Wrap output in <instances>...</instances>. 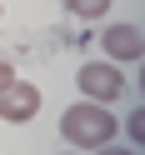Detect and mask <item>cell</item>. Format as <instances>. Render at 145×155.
I'll use <instances>...</instances> for the list:
<instances>
[{
    "label": "cell",
    "mask_w": 145,
    "mask_h": 155,
    "mask_svg": "<svg viewBox=\"0 0 145 155\" xmlns=\"http://www.w3.org/2000/svg\"><path fill=\"white\" fill-rule=\"evenodd\" d=\"M115 130H120V120L105 105H95V100H80V105H70L60 115V135L75 150H100L105 140H115Z\"/></svg>",
    "instance_id": "cell-1"
},
{
    "label": "cell",
    "mask_w": 145,
    "mask_h": 155,
    "mask_svg": "<svg viewBox=\"0 0 145 155\" xmlns=\"http://www.w3.org/2000/svg\"><path fill=\"white\" fill-rule=\"evenodd\" d=\"M75 85H80L85 100H95V105H110L115 95L125 90L120 70H115L110 60H85V65H80V75H75Z\"/></svg>",
    "instance_id": "cell-2"
},
{
    "label": "cell",
    "mask_w": 145,
    "mask_h": 155,
    "mask_svg": "<svg viewBox=\"0 0 145 155\" xmlns=\"http://www.w3.org/2000/svg\"><path fill=\"white\" fill-rule=\"evenodd\" d=\"M35 110H40V90H35L30 80H10V85H0V120L25 125V120H35Z\"/></svg>",
    "instance_id": "cell-3"
},
{
    "label": "cell",
    "mask_w": 145,
    "mask_h": 155,
    "mask_svg": "<svg viewBox=\"0 0 145 155\" xmlns=\"http://www.w3.org/2000/svg\"><path fill=\"white\" fill-rule=\"evenodd\" d=\"M100 40H105V55H110V60H120V65H135V60L145 55L140 25H110V30H105Z\"/></svg>",
    "instance_id": "cell-4"
},
{
    "label": "cell",
    "mask_w": 145,
    "mask_h": 155,
    "mask_svg": "<svg viewBox=\"0 0 145 155\" xmlns=\"http://www.w3.org/2000/svg\"><path fill=\"white\" fill-rule=\"evenodd\" d=\"M70 5V15H80V20H100L105 10H110V0H65Z\"/></svg>",
    "instance_id": "cell-5"
},
{
    "label": "cell",
    "mask_w": 145,
    "mask_h": 155,
    "mask_svg": "<svg viewBox=\"0 0 145 155\" xmlns=\"http://www.w3.org/2000/svg\"><path fill=\"white\" fill-rule=\"evenodd\" d=\"M145 110H140V105H135V110H130V120H125V125H130V145H140V135H145Z\"/></svg>",
    "instance_id": "cell-6"
},
{
    "label": "cell",
    "mask_w": 145,
    "mask_h": 155,
    "mask_svg": "<svg viewBox=\"0 0 145 155\" xmlns=\"http://www.w3.org/2000/svg\"><path fill=\"white\" fill-rule=\"evenodd\" d=\"M10 80H15V60L0 50V85H10Z\"/></svg>",
    "instance_id": "cell-7"
},
{
    "label": "cell",
    "mask_w": 145,
    "mask_h": 155,
    "mask_svg": "<svg viewBox=\"0 0 145 155\" xmlns=\"http://www.w3.org/2000/svg\"><path fill=\"white\" fill-rule=\"evenodd\" d=\"M95 155H135V150H130V145H110V140H105V145H100Z\"/></svg>",
    "instance_id": "cell-8"
}]
</instances>
